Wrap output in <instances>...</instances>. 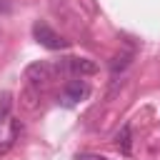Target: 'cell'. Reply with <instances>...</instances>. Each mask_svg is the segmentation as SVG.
I'll return each instance as SVG.
<instances>
[{"instance_id": "1", "label": "cell", "mask_w": 160, "mask_h": 160, "mask_svg": "<svg viewBox=\"0 0 160 160\" xmlns=\"http://www.w3.org/2000/svg\"><path fill=\"white\" fill-rule=\"evenodd\" d=\"M55 72H58V68L55 65H50L48 60H35V62H30L28 68H25V80H28V85H48L52 78H55Z\"/></svg>"}, {"instance_id": "2", "label": "cell", "mask_w": 160, "mask_h": 160, "mask_svg": "<svg viewBox=\"0 0 160 160\" xmlns=\"http://www.w3.org/2000/svg\"><path fill=\"white\" fill-rule=\"evenodd\" d=\"M32 35H35V40H38L42 48H48V50H62V48H68V42H65L48 22H35V25H32Z\"/></svg>"}, {"instance_id": "3", "label": "cell", "mask_w": 160, "mask_h": 160, "mask_svg": "<svg viewBox=\"0 0 160 160\" xmlns=\"http://www.w3.org/2000/svg\"><path fill=\"white\" fill-rule=\"evenodd\" d=\"M62 70L75 72V75H95L98 72V62L90 58H65Z\"/></svg>"}, {"instance_id": "4", "label": "cell", "mask_w": 160, "mask_h": 160, "mask_svg": "<svg viewBox=\"0 0 160 160\" xmlns=\"http://www.w3.org/2000/svg\"><path fill=\"white\" fill-rule=\"evenodd\" d=\"M20 108L28 110V112H35L40 108V90L35 85H28L20 90Z\"/></svg>"}, {"instance_id": "5", "label": "cell", "mask_w": 160, "mask_h": 160, "mask_svg": "<svg viewBox=\"0 0 160 160\" xmlns=\"http://www.w3.org/2000/svg\"><path fill=\"white\" fill-rule=\"evenodd\" d=\"M115 145H118V150H120L122 155H130V152H132V130H130V125H122V128L118 130Z\"/></svg>"}, {"instance_id": "6", "label": "cell", "mask_w": 160, "mask_h": 160, "mask_svg": "<svg viewBox=\"0 0 160 160\" xmlns=\"http://www.w3.org/2000/svg\"><path fill=\"white\" fill-rule=\"evenodd\" d=\"M65 95H68L70 100H80V98L88 95V85H85L82 80H68V82H65Z\"/></svg>"}, {"instance_id": "7", "label": "cell", "mask_w": 160, "mask_h": 160, "mask_svg": "<svg viewBox=\"0 0 160 160\" xmlns=\"http://www.w3.org/2000/svg\"><path fill=\"white\" fill-rule=\"evenodd\" d=\"M130 62H132V50H122V52H118V55L110 60V70L118 75V72H122Z\"/></svg>"}, {"instance_id": "8", "label": "cell", "mask_w": 160, "mask_h": 160, "mask_svg": "<svg viewBox=\"0 0 160 160\" xmlns=\"http://www.w3.org/2000/svg\"><path fill=\"white\" fill-rule=\"evenodd\" d=\"M10 108H12V95L10 92H0V118L2 120L10 115Z\"/></svg>"}, {"instance_id": "9", "label": "cell", "mask_w": 160, "mask_h": 160, "mask_svg": "<svg viewBox=\"0 0 160 160\" xmlns=\"http://www.w3.org/2000/svg\"><path fill=\"white\" fill-rule=\"evenodd\" d=\"M75 160H108V158H102V155H95V152H80Z\"/></svg>"}, {"instance_id": "10", "label": "cell", "mask_w": 160, "mask_h": 160, "mask_svg": "<svg viewBox=\"0 0 160 160\" xmlns=\"http://www.w3.org/2000/svg\"><path fill=\"white\" fill-rule=\"evenodd\" d=\"M12 10V0H0V15H8Z\"/></svg>"}, {"instance_id": "11", "label": "cell", "mask_w": 160, "mask_h": 160, "mask_svg": "<svg viewBox=\"0 0 160 160\" xmlns=\"http://www.w3.org/2000/svg\"><path fill=\"white\" fill-rule=\"evenodd\" d=\"M0 38H2V35H0Z\"/></svg>"}]
</instances>
